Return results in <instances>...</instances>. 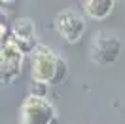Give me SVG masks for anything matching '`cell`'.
<instances>
[{
  "label": "cell",
  "instance_id": "cell-1",
  "mask_svg": "<svg viewBox=\"0 0 125 124\" xmlns=\"http://www.w3.org/2000/svg\"><path fill=\"white\" fill-rule=\"evenodd\" d=\"M66 77V61L47 46L38 44L32 52V80L40 84H57Z\"/></svg>",
  "mask_w": 125,
  "mask_h": 124
},
{
  "label": "cell",
  "instance_id": "cell-2",
  "mask_svg": "<svg viewBox=\"0 0 125 124\" xmlns=\"http://www.w3.org/2000/svg\"><path fill=\"white\" fill-rule=\"evenodd\" d=\"M55 107L44 95H29L19 109V124H53Z\"/></svg>",
  "mask_w": 125,
  "mask_h": 124
},
{
  "label": "cell",
  "instance_id": "cell-3",
  "mask_svg": "<svg viewBox=\"0 0 125 124\" xmlns=\"http://www.w3.org/2000/svg\"><path fill=\"white\" fill-rule=\"evenodd\" d=\"M121 54V42L110 32H97L89 44V57L97 65H112Z\"/></svg>",
  "mask_w": 125,
  "mask_h": 124
},
{
  "label": "cell",
  "instance_id": "cell-4",
  "mask_svg": "<svg viewBox=\"0 0 125 124\" xmlns=\"http://www.w3.org/2000/svg\"><path fill=\"white\" fill-rule=\"evenodd\" d=\"M55 31L70 44L80 42L85 32V17L74 8H66L55 16Z\"/></svg>",
  "mask_w": 125,
  "mask_h": 124
},
{
  "label": "cell",
  "instance_id": "cell-5",
  "mask_svg": "<svg viewBox=\"0 0 125 124\" xmlns=\"http://www.w3.org/2000/svg\"><path fill=\"white\" fill-rule=\"evenodd\" d=\"M23 55L25 54L19 50V46L11 38L0 48V80L10 82L21 73Z\"/></svg>",
  "mask_w": 125,
  "mask_h": 124
},
{
  "label": "cell",
  "instance_id": "cell-6",
  "mask_svg": "<svg viewBox=\"0 0 125 124\" xmlns=\"http://www.w3.org/2000/svg\"><path fill=\"white\" fill-rule=\"evenodd\" d=\"M11 40L19 46V50L23 54L34 52L38 48V44H36V25L27 17L17 19L13 23V29H11Z\"/></svg>",
  "mask_w": 125,
  "mask_h": 124
},
{
  "label": "cell",
  "instance_id": "cell-7",
  "mask_svg": "<svg viewBox=\"0 0 125 124\" xmlns=\"http://www.w3.org/2000/svg\"><path fill=\"white\" fill-rule=\"evenodd\" d=\"M116 0H83V12L95 21H102L112 14Z\"/></svg>",
  "mask_w": 125,
  "mask_h": 124
},
{
  "label": "cell",
  "instance_id": "cell-8",
  "mask_svg": "<svg viewBox=\"0 0 125 124\" xmlns=\"http://www.w3.org/2000/svg\"><path fill=\"white\" fill-rule=\"evenodd\" d=\"M4 34H6V27L0 25V42H2V38H4Z\"/></svg>",
  "mask_w": 125,
  "mask_h": 124
},
{
  "label": "cell",
  "instance_id": "cell-9",
  "mask_svg": "<svg viewBox=\"0 0 125 124\" xmlns=\"http://www.w3.org/2000/svg\"><path fill=\"white\" fill-rule=\"evenodd\" d=\"M2 2H6V4H11V2H13V0H2Z\"/></svg>",
  "mask_w": 125,
  "mask_h": 124
}]
</instances>
